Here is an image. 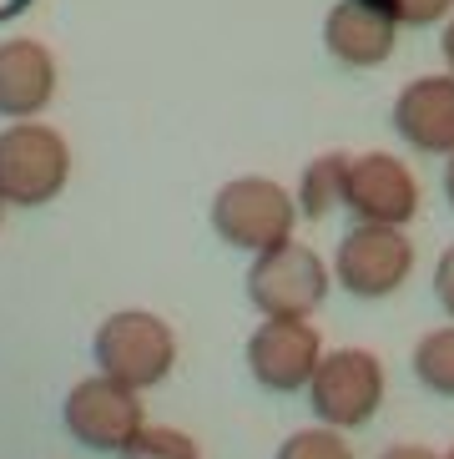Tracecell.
I'll return each instance as SVG.
<instances>
[{
	"instance_id": "1",
	"label": "cell",
	"mask_w": 454,
	"mask_h": 459,
	"mask_svg": "<svg viewBox=\"0 0 454 459\" xmlns=\"http://www.w3.org/2000/svg\"><path fill=\"white\" fill-rule=\"evenodd\" d=\"M298 197L273 177H232L213 197V232L238 253H267L293 238L298 222Z\"/></svg>"
},
{
	"instance_id": "2",
	"label": "cell",
	"mask_w": 454,
	"mask_h": 459,
	"mask_svg": "<svg viewBox=\"0 0 454 459\" xmlns=\"http://www.w3.org/2000/svg\"><path fill=\"white\" fill-rule=\"evenodd\" d=\"M328 288H334V268H323V257L293 238L258 253L248 268V303L263 318H313Z\"/></svg>"
},
{
	"instance_id": "3",
	"label": "cell",
	"mask_w": 454,
	"mask_h": 459,
	"mask_svg": "<svg viewBox=\"0 0 454 459\" xmlns=\"http://www.w3.org/2000/svg\"><path fill=\"white\" fill-rule=\"evenodd\" d=\"M96 364H101V374L121 378L127 389H157L162 378L172 374L177 364V338L172 328L162 324L157 313L147 308H121L111 313L107 324L96 328Z\"/></svg>"
},
{
	"instance_id": "4",
	"label": "cell",
	"mask_w": 454,
	"mask_h": 459,
	"mask_svg": "<svg viewBox=\"0 0 454 459\" xmlns=\"http://www.w3.org/2000/svg\"><path fill=\"white\" fill-rule=\"evenodd\" d=\"M71 147L40 122H15L0 132V197L11 207H40L66 187Z\"/></svg>"
},
{
	"instance_id": "5",
	"label": "cell",
	"mask_w": 454,
	"mask_h": 459,
	"mask_svg": "<svg viewBox=\"0 0 454 459\" xmlns=\"http://www.w3.org/2000/svg\"><path fill=\"white\" fill-rule=\"evenodd\" d=\"M61 419H66L71 439H81L86 449H101V455H127L142 439V429H147L142 394L127 389L111 374L81 378L66 394V404H61Z\"/></svg>"
},
{
	"instance_id": "6",
	"label": "cell",
	"mask_w": 454,
	"mask_h": 459,
	"mask_svg": "<svg viewBox=\"0 0 454 459\" xmlns=\"http://www.w3.org/2000/svg\"><path fill=\"white\" fill-rule=\"evenodd\" d=\"M409 273H415V243L404 228L389 222H354L334 253V283H344L363 303L399 293Z\"/></svg>"
},
{
	"instance_id": "7",
	"label": "cell",
	"mask_w": 454,
	"mask_h": 459,
	"mask_svg": "<svg viewBox=\"0 0 454 459\" xmlns=\"http://www.w3.org/2000/svg\"><path fill=\"white\" fill-rule=\"evenodd\" d=\"M308 404L328 429H359L384 404V364L369 349H334L323 353L308 384Z\"/></svg>"
},
{
	"instance_id": "8",
	"label": "cell",
	"mask_w": 454,
	"mask_h": 459,
	"mask_svg": "<svg viewBox=\"0 0 454 459\" xmlns=\"http://www.w3.org/2000/svg\"><path fill=\"white\" fill-rule=\"evenodd\" d=\"M323 364V338L308 318H263L248 338V374L273 394H308Z\"/></svg>"
},
{
	"instance_id": "9",
	"label": "cell",
	"mask_w": 454,
	"mask_h": 459,
	"mask_svg": "<svg viewBox=\"0 0 454 459\" xmlns=\"http://www.w3.org/2000/svg\"><path fill=\"white\" fill-rule=\"evenodd\" d=\"M348 212L354 222L404 228L419 212V182L394 152H363L348 167Z\"/></svg>"
},
{
	"instance_id": "10",
	"label": "cell",
	"mask_w": 454,
	"mask_h": 459,
	"mask_svg": "<svg viewBox=\"0 0 454 459\" xmlns=\"http://www.w3.org/2000/svg\"><path fill=\"white\" fill-rule=\"evenodd\" d=\"M394 132L424 157H454V76H415L394 96Z\"/></svg>"
},
{
	"instance_id": "11",
	"label": "cell",
	"mask_w": 454,
	"mask_h": 459,
	"mask_svg": "<svg viewBox=\"0 0 454 459\" xmlns=\"http://www.w3.org/2000/svg\"><path fill=\"white\" fill-rule=\"evenodd\" d=\"M399 21L384 11H374L369 0H338L328 21H323V46L334 56L338 66H354V71H369V66H384L394 46H399Z\"/></svg>"
},
{
	"instance_id": "12",
	"label": "cell",
	"mask_w": 454,
	"mask_h": 459,
	"mask_svg": "<svg viewBox=\"0 0 454 459\" xmlns=\"http://www.w3.org/2000/svg\"><path fill=\"white\" fill-rule=\"evenodd\" d=\"M56 96V56L31 36L0 41V117L31 122Z\"/></svg>"
},
{
	"instance_id": "13",
	"label": "cell",
	"mask_w": 454,
	"mask_h": 459,
	"mask_svg": "<svg viewBox=\"0 0 454 459\" xmlns=\"http://www.w3.org/2000/svg\"><path fill=\"white\" fill-rule=\"evenodd\" d=\"M348 167H354V157H344V152H323V157H313V162L303 167V177H298V212L313 217V222H323L328 212H338V207H348Z\"/></svg>"
},
{
	"instance_id": "14",
	"label": "cell",
	"mask_w": 454,
	"mask_h": 459,
	"mask_svg": "<svg viewBox=\"0 0 454 459\" xmlns=\"http://www.w3.org/2000/svg\"><path fill=\"white\" fill-rule=\"evenodd\" d=\"M415 378L429 394L454 399V324L434 328V333H424L415 343Z\"/></svg>"
},
{
	"instance_id": "15",
	"label": "cell",
	"mask_w": 454,
	"mask_h": 459,
	"mask_svg": "<svg viewBox=\"0 0 454 459\" xmlns=\"http://www.w3.org/2000/svg\"><path fill=\"white\" fill-rule=\"evenodd\" d=\"M273 459H354L344 429H328V424H313V429H298L283 439V449Z\"/></svg>"
},
{
	"instance_id": "16",
	"label": "cell",
	"mask_w": 454,
	"mask_h": 459,
	"mask_svg": "<svg viewBox=\"0 0 454 459\" xmlns=\"http://www.w3.org/2000/svg\"><path fill=\"white\" fill-rule=\"evenodd\" d=\"M127 455L132 459H197V445L177 429H142V439Z\"/></svg>"
},
{
	"instance_id": "17",
	"label": "cell",
	"mask_w": 454,
	"mask_h": 459,
	"mask_svg": "<svg viewBox=\"0 0 454 459\" xmlns=\"http://www.w3.org/2000/svg\"><path fill=\"white\" fill-rule=\"evenodd\" d=\"M450 11H454V0H389V15H394L399 26H409V30L440 26Z\"/></svg>"
},
{
	"instance_id": "18",
	"label": "cell",
	"mask_w": 454,
	"mask_h": 459,
	"mask_svg": "<svg viewBox=\"0 0 454 459\" xmlns=\"http://www.w3.org/2000/svg\"><path fill=\"white\" fill-rule=\"evenodd\" d=\"M434 298H440V308L454 318V247H444L440 268H434Z\"/></svg>"
},
{
	"instance_id": "19",
	"label": "cell",
	"mask_w": 454,
	"mask_h": 459,
	"mask_svg": "<svg viewBox=\"0 0 454 459\" xmlns=\"http://www.w3.org/2000/svg\"><path fill=\"white\" fill-rule=\"evenodd\" d=\"M379 459H444V455H434V449H424V445H389Z\"/></svg>"
},
{
	"instance_id": "20",
	"label": "cell",
	"mask_w": 454,
	"mask_h": 459,
	"mask_svg": "<svg viewBox=\"0 0 454 459\" xmlns=\"http://www.w3.org/2000/svg\"><path fill=\"white\" fill-rule=\"evenodd\" d=\"M444 66H450V76H454V15H450V21H444Z\"/></svg>"
},
{
	"instance_id": "21",
	"label": "cell",
	"mask_w": 454,
	"mask_h": 459,
	"mask_svg": "<svg viewBox=\"0 0 454 459\" xmlns=\"http://www.w3.org/2000/svg\"><path fill=\"white\" fill-rule=\"evenodd\" d=\"M26 5H31V0H0V21H15Z\"/></svg>"
},
{
	"instance_id": "22",
	"label": "cell",
	"mask_w": 454,
	"mask_h": 459,
	"mask_svg": "<svg viewBox=\"0 0 454 459\" xmlns=\"http://www.w3.org/2000/svg\"><path fill=\"white\" fill-rule=\"evenodd\" d=\"M444 197H450V207H454V157H444Z\"/></svg>"
},
{
	"instance_id": "23",
	"label": "cell",
	"mask_w": 454,
	"mask_h": 459,
	"mask_svg": "<svg viewBox=\"0 0 454 459\" xmlns=\"http://www.w3.org/2000/svg\"><path fill=\"white\" fill-rule=\"evenodd\" d=\"M444 459H454V449H450V455H444Z\"/></svg>"
},
{
	"instance_id": "24",
	"label": "cell",
	"mask_w": 454,
	"mask_h": 459,
	"mask_svg": "<svg viewBox=\"0 0 454 459\" xmlns=\"http://www.w3.org/2000/svg\"><path fill=\"white\" fill-rule=\"evenodd\" d=\"M0 207H5V197H0Z\"/></svg>"
}]
</instances>
